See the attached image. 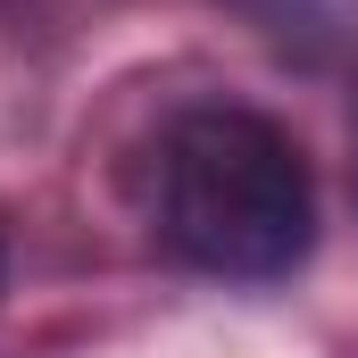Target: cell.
<instances>
[{"mask_svg": "<svg viewBox=\"0 0 358 358\" xmlns=\"http://www.w3.org/2000/svg\"><path fill=\"white\" fill-rule=\"evenodd\" d=\"M159 242L217 283H283L317 250V176L259 108H183L159 134Z\"/></svg>", "mask_w": 358, "mask_h": 358, "instance_id": "cell-1", "label": "cell"}]
</instances>
